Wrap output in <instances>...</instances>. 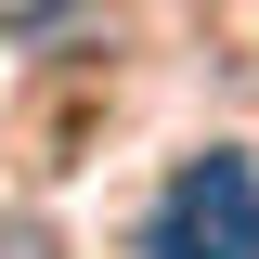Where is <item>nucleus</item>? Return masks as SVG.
Listing matches in <instances>:
<instances>
[{"instance_id": "nucleus-3", "label": "nucleus", "mask_w": 259, "mask_h": 259, "mask_svg": "<svg viewBox=\"0 0 259 259\" xmlns=\"http://www.w3.org/2000/svg\"><path fill=\"white\" fill-rule=\"evenodd\" d=\"M0 259H39V233H26V221H13V233H0Z\"/></svg>"}, {"instance_id": "nucleus-1", "label": "nucleus", "mask_w": 259, "mask_h": 259, "mask_svg": "<svg viewBox=\"0 0 259 259\" xmlns=\"http://www.w3.org/2000/svg\"><path fill=\"white\" fill-rule=\"evenodd\" d=\"M156 259H259V168L246 156H194L156 194Z\"/></svg>"}, {"instance_id": "nucleus-2", "label": "nucleus", "mask_w": 259, "mask_h": 259, "mask_svg": "<svg viewBox=\"0 0 259 259\" xmlns=\"http://www.w3.org/2000/svg\"><path fill=\"white\" fill-rule=\"evenodd\" d=\"M52 13H65V0H0V26H52Z\"/></svg>"}]
</instances>
